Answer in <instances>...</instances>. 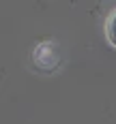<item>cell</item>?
Here are the masks:
<instances>
[{
  "label": "cell",
  "instance_id": "obj_2",
  "mask_svg": "<svg viewBox=\"0 0 116 124\" xmlns=\"http://www.w3.org/2000/svg\"><path fill=\"white\" fill-rule=\"evenodd\" d=\"M105 39H107V43L116 49V9L105 19Z\"/></svg>",
  "mask_w": 116,
  "mask_h": 124
},
{
  "label": "cell",
  "instance_id": "obj_1",
  "mask_svg": "<svg viewBox=\"0 0 116 124\" xmlns=\"http://www.w3.org/2000/svg\"><path fill=\"white\" fill-rule=\"evenodd\" d=\"M32 62L39 71L43 73H52L60 66V58H58V51L56 45L52 41H41L37 43V47L32 49Z\"/></svg>",
  "mask_w": 116,
  "mask_h": 124
}]
</instances>
